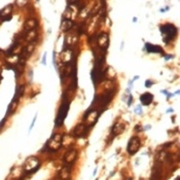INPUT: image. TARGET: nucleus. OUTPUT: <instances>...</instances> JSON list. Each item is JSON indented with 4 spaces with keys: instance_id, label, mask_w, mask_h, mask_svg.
Segmentation results:
<instances>
[{
    "instance_id": "1",
    "label": "nucleus",
    "mask_w": 180,
    "mask_h": 180,
    "mask_svg": "<svg viewBox=\"0 0 180 180\" xmlns=\"http://www.w3.org/2000/svg\"><path fill=\"white\" fill-rule=\"evenodd\" d=\"M115 92H116V89L112 88L110 90H108V91H106L104 94H102L100 96H95L91 108L95 109V110H98L99 108H101L102 110H104V109L108 106L109 103L111 102Z\"/></svg>"
},
{
    "instance_id": "2",
    "label": "nucleus",
    "mask_w": 180,
    "mask_h": 180,
    "mask_svg": "<svg viewBox=\"0 0 180 180\" xmlns=\"http://www.w3.org/2000/svg\"><path fill=\"white\" fill-rule=\"evenodd\" d=\"M160 30L164 36V42L169 43L175 38L177 34V28L173 24H165L160 26Z\"/></svg>"
},
{
    "instance_id": "3",
    "label": "nucleus",
    "mask_w": 180,
    "mask_h": 180,
    "mask_svg": "<svg viewBox=\"0 0 180 180\" xmlns=\"http://www.w3.org/2000/svg\"><path fill=\"white\" fill-rule=\"evenodd\" d=\"M40 168V160L37 156H29L24 164V175L33 174Z\"/></svg>"
},
{
    "instance_id": "4",
    "label": "nucleus",
    "mask_w": 180,
    "mask_h": 180,
    "mask_svg": "<svg viewBox=\"0 0 180 180\" xmlns=\"http://www.w3.org/2000/svg\"><path fill=\"white\" fill-rule=\"evenodd\" d=\"M62 142H63L62 135L54 134L53 136L50 138V140L46 143L44 148L41 150V151H44L46 148L49 149L50 151H57V150H59L61 148V146H62Z\"/></svg>"
},
{
    "instance_id": "5",
    "label": "nucleus",
    "mask_w": 180,
    "mask_h": 180,
    "mask_svg": "<svg viewBox=\"0 0 180 180\" xmlns=\"http://www.w3.org/2000/svg\"><path fill=\"white\" fill-rule=\"evenodd\" d=\"M69 107H70V101L68 100H64L63 103L61 104L60 108H59V111H58V114H57V117H56V127H61L65 121V118L67 117V114H68V111H69Z\"/></svg>"
},
{
    "instance_id": "6",
    "label": "nucleus",
    "mask_w": 180,
    "mask_h": 180,
    "mask_svg": "<svg viewBox=\"0 0 180 180\" xmlns=\"http://www.w3.org/2000/svg\"><path fill=\"white\" fill-rule=\"evenodd\" d=\"M100 112L98 110H95V109H92L90 107L88 110L86 111V113L83 114V121H85V124L88 128H91L92 126H94V125L97 123L99 116H100Z\"/></svg>"
},
{
    "instance_id": "7",
    "label": "nucleus",
    "mask_w": 180,
    "mask_h": 180,
    "mask_svg": "<svg viewBox=\"0 0 180 180\" xmlns=\"http://www.w3.org/2000/svg\"><path fill=\"white\" fill-rule=\"evenodd\" d=\"M140 146H141V142H140L139 137L133 136V137H131V139L129 140V142H128L127 151L129 152V154L133 156V154H135L140 149Z\"/></svg>"
},
{
    "instance_id": "8",
    "label": "nucleus",
    "mask_w": 180,
    "mask_h": 180,
    "mask_svg": "<svg viewBox=\"0 0 180 180\" xmlns=\"http://www.w3.org/2000/svg\"><path fill=\"white\" fill-rule=\"evenodd\" d=\"M89 129L86 126L85 124H78L77 126L73 129L72 131V136L74 138H82V137H86V134L89 133Z\"/></svg>"
},
{
    "instance_id": "9",
    "label": "nucleus",
    "mask_w": 180,
    "mask_h": 180,
    "mask_svg": "<svg viewBox=\"0 0 180 180\" xmlns=\"http://www.w3.org/2000/svg\"><path fill=\"white\" fill-rule=\"evenodd\" d=\"M109 46V35L107 33H101L97 36V46L102 50H107Z\"/></svg>"
},
{
    "instance_id": "10",
    "label": "nucleus",
    "mask_w": 180,
    "mask_h": 180,
    "mask_svg": "<svg viewBox=\"0 0 180 180\" xmlns=\"http://www.w3.org/2000/svg\"><path fill=\"white\" fill-rule=\"evenodd\" d=\"M76 157H77V150L73 149V148L69 149L68 151L65 153V156H64V163H65V166L73 165Z\"/></svg>"
},
{
    "instance_id": "11",
    "label": "nucleus",
    "mask_w": 180,
    "mask_h": 180,
    "mask_svg": "<svg viewBox=\"0 0 180 180\" xmlns=\"http://www.w3.org/2000/svg\"><path fill=\"white\" fill-rule=\"evenodd\" d=\"M70 173H71V166H64L59 172L58 177L60 180H69Z\"/></svg>"
},
{
    "instance_id": "12",
    "label": "nucleus",
    "mask_w": 180,
    "mask_h": 180,
    "mask_svg": "<svg viewBox=\"0 0 180 180\" xmlns=\"http://www.w3.org/2000/svg\"><path fill=\"white\" fill-rule=\"evenodd\" d=\"M145 50H147V53L150 54H164V50L160 46H156V44L149 42L145 43Z\"/></svg>"
},
{
    "instance_id": "13",
    "label": "nucleus",
    "mask_w": 180,
    "mask_h": 180,
    "mask_svg": "<svg viewBox=\"0 0 180 180\" xmlns=\"http://www.w3.org/2000/svg\"><path fill=\"white\" fill-rule=\"evenodd\" d=\"M125 129H126V127H125V125L123 123H121V121H116V123L114 124V126L112 127V129H111L112 136H117V135L121 134L125 131Z\"/></svg>"
},
{
    "instance_id": "14",
    "label": "nucleus",
    "mask_w": 180,
    "mask_h": 180,
    "mask_svg": "<svg viewBox=\"0 0 180 180\" xmlns=\"http://www.w3.org/2000/svg\"><path fill=\"white\" fill-rule=\"evenodd\" d=\"M140 101L141 104L144 106H148L152 103L153 101V95L151 93H144L140 96Z\"/></svg>"
},
{
    "instance_id": "15",
    "label": "nucleus",
    "mask_w": 180,
    "mask_h": 180,
    "mask_svg": "<svg viewBox=\"0 0 180 180\" xmlns=\"http://www.w3.org/2000/svg\"><path fill=\"white\" fill-rule=\"evenodd\" d=\"M77 40V36H76V33L73 34V33H68L65 36V43H64V46L67 43V46H68V47H67V50H70L71 49V46H73L75 44Z\"/></svg>"
},
{
    "instance_id": "16",
    "label": "nucleus",
    "mask_w": 180,
    "mask_h": 180,
    "mask_svg": "<svg viewBox=\"0 0 180 180\" xmlns=\"http://www.w3.org/2000/svg\"><path fill=\"white\" fill-rule=\"evenodd\" d=\"M38 26V22L37 20H35V19H29L25 22L24 24V31H30V30H34L35 28H36Z\"/></svg>"
},
{
    "instance_id": "17",
    "label": "nucleus",
    "mask_w": 180,
    "mask_h": 180,
    "mask_svg": "<svg viewBox=\"0 0 180 180\" xmlns=\"http://www.w3.org/2000/svg\"><path fill=\"white\" fill-rule=\"evenodd\" d=\"M73 22L70 19H63L62 24H61V30L64 32H69L73 28Z\"/></svg>"
},
{
    "instance_id": "18",
    "label": "nucleus",
    "mask_w": 180,
    "mask_h": 180,
    "mask_svg": "<svg viewBox=\"0 0 180 180\" xmlns=\"http://www.w3.org/2000/svg\"><path fill=\"white\" fill-rule=\"evenodd\" d=\"M24 91H25V86L24 85L17 86V88H15V96H14V99H12V100L19 102L20 98L24 94Z\"/></svg>"
},
{
    "instance_id": "19",
    "label": "nucleus",
    "mask_w": 180,
    "mask_h": 180,
    "mask_svg": "<svg viewBox=\"0 0 180 180\" xmlns=\"http://www.w3.org/2000/svg\"><path fill=\"white\" fill-rule=\"evenodd\" d=\"M11 9H12V5L5 6L4 8L0 11V18H4V17H7V15H11Z\"/></svg>"
},
{
    "instance_id": "20",
    "label": "nucleus",
    "mask_w": 180,
    "mask_h": 180,
    "mask_svg": "<svg viewBox=\"0 0 180 180\" xmlns=\"http://www.w3.org/2000/svg\"><path fill=\"white\" fill-rule=\"evenodd\" d=\"M160 93H162V94H165L167 96V99H170V98H172L173 96H174V94H172V93H169L168 91H166V90H163V91H160Z\"/></svg>"
},
{
    "instance_id": "21",
    "label": "nucleus",
    "mask_w": 180,
    "mask_h": 180,
    "mask_svg": "<svg viewBox=\"0 0 180 180\" xmlns=\"http://www.w3.org/2000/svg\"><path fill=\"white\" fill-rule=\"evenodd\" d=\"M135 112H136L137 114H139V115H142L143 110H142V108H141V105H138L137 107L135 108Z\"/></svg>"
},
{
    "instance_id": "22",
    "label": "nucleus",
    "mask_w": 180,
    "mask_h": 180,
    "mask_svg": "<svg viewBox=\"0 0 180 180\" xmlns=\"http://www.w3.org/2000/svg\"><path fill=\"white\" fill-rule=\"evenodd\" d=\"M46 56H47V53L46 51V53L43 54V56H42V60H41V63H42L43 66L46 65Z\"/></svg>"
},
{
    "instance_id": "23",
    "label": "nucleus",
    "mask_w": 180,
    "mask_h": 180,
    "mask_svg": "<svg viewBox=\"0 0 180 180\" xmlns=\"http://www.w3.org/2000/svg\"><path fill=\"white\" fill-rule=\"evenodd\" d=\"M152 85H153V82L150 79H147L146 81H145V86H146V88H150V86H151Z\"/></svg>"
},
{
    "instance_id": "24",
    "label": "nucleus",
    "mask_w": 180,
    "mask_h": 180,
    "mask_svg": "<svg viewBox=\"0 0 180 180\" xmlns=\"http://www.w3.org/2000/svg\"><path fill=\"white\" fill-rule=\"evenodd\" d=\"M36 117H37V114H35V116H34V118H33V121H32V124H31V126H30V130H29V132H31V130L33 129L34 125H35V121H36Z\"/></svg>"
},
{
    "instance_id": "25",
    "label": "nucleus",
    "mask_w": 180,
    "mask_h": 180,
    "mask_svg": "<svg viewBox=\"0 0 180 180\" xmlns=\"http://www.w3.org/2000/svg\"><path fill=\"white\" fill-rule=\"evenodd\" d=\"M175 56H173V55H168V56H165L164 57V59H165L166 61H168V60H171V59H174Z\"/></svg>"
},
{
    "instance_id": "26",
    "label": "nucleus",
    "mask_w": 180,
    "mask_h": 180,
    "mask_svg": "<svg viewBox=\"0 0 180 180\" xmlns=\"http://www.w3.org/2000/svg\"><path fill=\"white\" fill-rule=\"evenodd\" d=\"M132 100H133V97H132V95H130V96H129V100H128V102H127L128 106H131Z\"/></svg>"
},
{
    "instance_id": "27",
    "label": "nucleus",
    "mask_w": 180,
    "mask_h": 180,
    "mask_svg": "<svg viewBox=\"0 0 180 180\" xmlns=\"http://www.w3.org/2000/svg\"><path fill=\"white\" fill-rule=\"evenodd\" d=\"M135 130H136L137 132H140V131H142V130H143V128L141 127V126H139V125H137V126L135 127Z\"/></svg>"
},
{
    "instance_id": "28",
    "label": "nucleus",
    "mask_w": 180,
    "mask_h": 180,
    "mask_svg": "<svg viewBox=\"0 0 180 180\" xmlns=\"http://www.w3.org/2000/svg\"><path fill=\"white\" fill-rule=\"evenodd\" d=\"M5 121H6V116L3 118V120L1 121V123H0V129H2V127L4 126V124H5Z\"/></svg>"
},
{
    "instance_id": "29",
    "label": "nucleus",
    "mask_w": 180,
    "mask_h": 180,
    "mask_svg": "<svg viewBox=\"0 0 180 180\" xmlns=\"http://www.w3.org/2000/svg\"><path fill=\"white\" fill-rule=\"evenodd\" d=\"M169 9H170V7H169V6H167V7H165V8H162L160 11V12H165V11H168Z\"/></svg>"
},
{
    "instance_id": "30",
    "label": "nucleus",
    "mask_w": 180,
    "mask_h": 180,
    "mask_svg": "<svg viewBox=\"0 0 180 180\" xmlns=\"http://www.w3.org/2000/svg\"><path fill=\"white\" fill-rule=\"evenodd\" d=\"M150 129H151V126H150V125H147V126H145V127L143 128V130L148 131V130H150Z\"/></svg>"
},
{
    "instance_id": "31",
    "label": "nucleus",
    "mask_w": 180,
    "mask_h": 180,
    "mask_svg": "<svg viewBox=\"0 0 180 180\" xmlns=\"http://www.w3.org/2000/svg\"><path fill=\"white\" fill-rule=\"evenodd\" d=\"M172 111H173V109H172V108H169L168 110H167V112H172Z\"/></svg>"
},
{
    "instance_id": "32",
    "label": "nucleus",
    "mask_w": 180,
    "mask_h": 180,
    "mask_svg": "<svg viewBox=\"0 0 180 180\" xmlns=\"http://www.w3.org/2000/svg\"><path fill=\"white\" fill-rule=\"evenodd\" d=\"M133 22L135 23V22H137V18H133Z\"/></svg>"
},
{
    "instance_id": "33",
    "label": "nucleus",
    "mask_w": 180,
    "mask_h": 180,
    "mask_svg": "<svg viewBox=\"0 0 180 180\" xmlns=\"http://www.w3.org/2000/svg\"><path fill=\"white\" fill-rule=\"evenodd\" d=\"M128 180H133V179H132V178H128Z\"/></svg>"
},
{
    "instance_id": "34",
    "label": "nucleus",
    "mask_w": 180,
    "mask_h": 180,
    "mask_svg": "<svg viewBox=\"0 0 180 180\" xmlns=\"http://www.w3.org/2000/svg\"><path fill=\"white\" fill-rule=\"evenodd\" d=\"M176 180H180V179H179V177H177V178H176Z\"/></svg>"
},
{
    "instance_id": "35",
    "label": "nucleus",
    "mask_w": 180,
    "mask_h": 180,
    "mask_svg": "<svg viewBox=\"0 0 180 180\" xmlns=\"http://www.w3.org/2000/svg\"><path fill=\"white\" fill-rule=\"evenodd\" d=\"M0 78H1V77H0Z\"/></svg>"
}]
</instances>
